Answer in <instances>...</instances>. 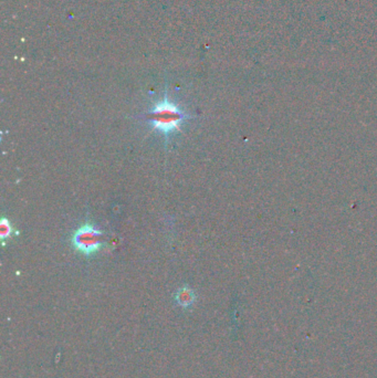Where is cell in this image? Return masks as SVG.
<instances>
[{"instance_id":"cell-1","label":"cell","mask_w":377,"mask_h":378,"mask_svg":"<svg viewBox=\"0 0 377 378\" xmlns=\"http://www.w3.org/2000/svg\"><path fill=\"white\" fill-rule=\"evenodd\" d=\"M146 121L153 125V129L164 135L165 144H168L170 135L177 133L190 115L169 101L167 93H165L164 100L158 102L152 108V111L145 116Z\"/></svg>"},{"instance_id":"cell-2","label":"cell","mask_w":377,"mask_h":378,"mask_svg":"<svg viewBox=\"0 0 377 378\" xmlns=\"http://www.w3.org/2000/svg\"><path fill=\"white\" fill-rule=\"evenodd\" d=\"M103 232L90 222L79 227L73 232L71 244L77 252L91 257L99 252L103 247Z\"/></svg>"},{"instance_id":"cell-3","label":"cell","mask_w":377,"mask_h":378,"mask_svg":"<svg viewBox=\"0 0 377 378\" xmlns=\"http://www.w3.org/2000/svg\"><path fill=\"white\" fill-rule=\"evenodd\" d=\"M176 302L177 304L182 307H188L193 305V303L195 302V293L192 289L188 286H184L180 288L176 293Z\"/></svg>"},{"instance_id":"cell-4","label":"cell","mask_w":377,"mask_h":378,"mask_svg":"<svg viewBox=\"0 0 377 378\" xmlns=\"http://www.w3.org/2000/svg\"><path fill=\"white\" fill-rule=\"evenodd\" d=\"M11 233H13V226H11L8 219L3 218L2 223H0V238H2L3 241H5L6 239L11 236Z\"/></svg>"}]
</instances>
